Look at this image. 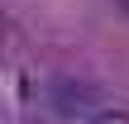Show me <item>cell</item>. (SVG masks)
<instances>
[{
	"instance_id": "1",
	"label": "cell",
	"mask_w": 129,
	"mask_h": 124,
	"mask_svg": "<svg viewBox=\"0 0 129 124\" xmlns=\"http://www.w3.org/2000/svg\"><path fill=\"white\" fill-rule=\"evenodd\" d=\"M53 110H57L62 119H91V115L101 110V96H96V86H91V81L62 76V81L53 86Z\"/></svg>"
},
{
	"instance_id": "2",
	"label": "cell",
	"mask_w": 129,
	"mask_h": 124,
	"mask_svg": "<svg viewBox=\"0 0 129 124\" xmlns=\"http://www.w3.org/2000/svg\"><path fill=\"white\" fill-rule=\"evenodd\" d=\"M91 124H129V110H115V105H101V110L91 115Z\"/></svg>"
},
{
	"instance_id": "3",
	"label": "cell",
	"mask_w": 129,
	"mask_h": 124,
	"mask_svg": "<svg viewBox=\"0 0 129 124\" xmlns=\"http://www.w3.org/2000/svg\"><path fill=\"white\" fill-rule=\"evenodd\" d=\"M5 29H10V19H5V10H0V38H5Z\"/></svg>"
},
{
	"instance_id": "4",
	"label": "cell",
	"mask_w": 129,
	"mask_h": 124,
	"mask_svg": "<svg viewBox=\"0 0 129 124\" xmlns=\"http://www.w3.org/2000/svg\"><path fill=\"white\" fill-rule=\"evenodd\" d=\"M115 5H120V10H124V14H129V0H115Z\"/></svg>"
}]
</instances>
